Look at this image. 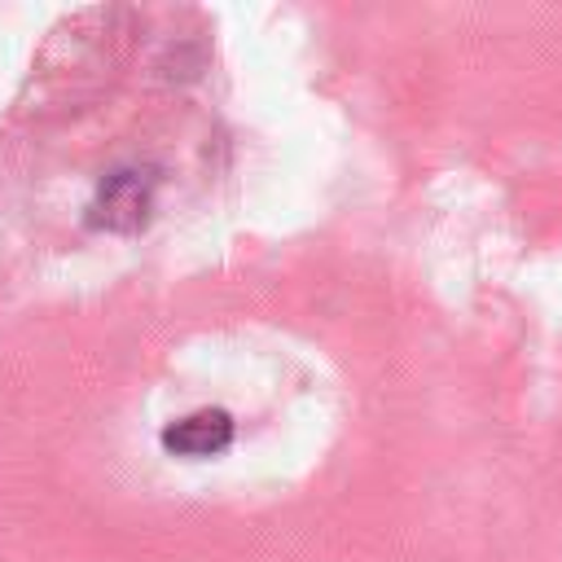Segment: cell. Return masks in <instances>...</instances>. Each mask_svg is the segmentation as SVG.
Here are the masks:
<instances>
[{"mask_svg":"<svg viewBox=\"0 0 562 562\" xmlns=\"http://www.w3.org/2000/svg\"><path fill=\"white\" fill-rule=\"evenodd\" d=\"M154 171L145 167H119L101 180L92 206H88V224L105 228V233H136L149 224L154 211Z\"/></svg>","mask_w":562,"mask_h":562,"instance_id":"6da1fadb","label":"cell"},{"mask_svg":"<svg viewBox=\"0 0 562 562\" xmlns=\"http://www.w3.org/2000/svg\"><path fill=\"white\" fill-rule=\"evenodd\" d=\"M233 417L224 408H198L189 417H176L167 430H162V448L171 457H184V461H206V457H220L233 448Z\"/></svg>","mask_w":562,"mask_h":562,"instance_id":"7a4b0ae2","label":"cell"}]
</instances>
